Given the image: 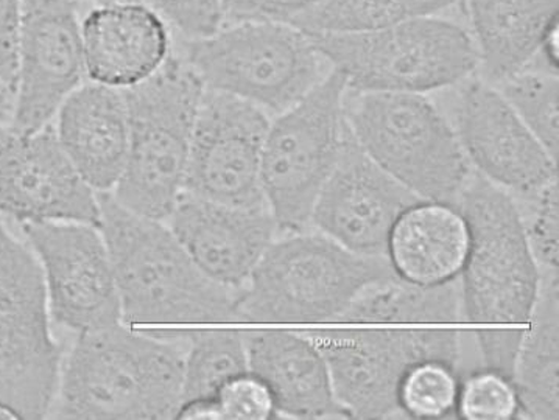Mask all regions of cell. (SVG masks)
<instances>
[{"instance_id":"cell-1","label":"cell","mask_w":559,"mask_h":420,"mask_svg":"<svg viewBox=\"0 0 559 420\" xmlns=\"http://www.w3.org/2000/svg\"><path fill=\"white\" fill-rule=\"evenodd\" d=\"M188 334L163 336L117 326L79 332L63 357L57 419L166 420L182 401Z\"/></svg>"},{"instance_id":"cell-2","label":"cell","mask_w":559,"mask_h":420,"mask_svg":"<svg viewBox=\"0 0 559 420\" xmlns=\"http://www.w3.org/2000/svg\"><path fill=\"white\" fill-rule=\"evenodd\" d=\"M97 195L98 229L111 257L123 321H237L240 290L201 272L169 226L127 209L111 192Z\"/></svg>"},{"instance_id":"cell-3","label":"cell","mask_w":559,"mask_h":420,"mask_svg":"<svg viewBox=\"0 0 559 420\" xmlns=\"http://www.w3.org/2000/svg\"><path fill=\"white\" fill-rule=\"evenodd\" d=\"M346 125L380 168L424 201L455 206L473 167L427 94L346 89Z\"/></svg>"},{"instance_id":"cell-4","label":"cell","mask_w":559,"mask_h":420,"mask_svg":"<svg viewBox=\"0 0 559 420\" xmlns=\"http://www.w3.org/2000/svg\"><path fill=\"white\" fill-rule=\"evenodd\" d=\"M391 276L386 257L356 254L313 229L283 233L240 290L237 321H338L368 284Z\"/></svg>"},{"instance_id":"cell-5","label":"cell","mask_w":559,"mask_h":420,"mask_svg":"<svg viewBox=\"0 0 559 420\" xmlns=\"http://www.w3.org/2000/svg\"><path fill=\"white\" fill-rule=\"evenodd\" d=\"M204 84L180 55L144 82L123 89L130 145L115 199L127 209L166 221L185 189L190 141Z\"/></svg>"},{"instance_id":"cell-6","label":"cell","mask_w":559,"mask_h":420,"mask_svg":"<svg viewBox=\"0 0 559 420\" xmlns=\"http://www.w3.org/2000/svg\"><path fill=\"white\" fill-rule=\"evenodd\" d=\"M182 60L206 89L281 115L332 71L307 33L276 22H237L181 43Z\"/></svg>"},{"instance_id":"cell-7","label":"cell","mask_w":559,"mask_h":420,"mask_svg":"<svg viewBox=\"0 0 559 420\" xmlns=\"http://www.w3.org/2000/svg\"><path fill=\"white\" fill-rule=\"evenodd\" d=\"M309 36L349 89L432 94L477 72L473 36L435 14L378 32Z\"/></svg>"},{"instance_id":"cell-8","label":"cell","mask_w":559,"mask_h":420,"mask_svg":"<svg viewBox=\"0 0 559 420\" xmlns=\"http://www.w3.org/2000/svg\"><path fill=\"white\" fill-rule=\"evenodd\" d=\"M455 207L469 228L460 274L467 323H528L539 272L513 196L473 171Z\"/></svg>"},{"instance_id":"cell-9","label":"cell","mask_w":559,"mask_h":420,"mask_svg":"<svg viewBox=\"0 0 559 420\" xmlns=\"http://www.w3.org/2000/svg\"><path fill=\"white\" fill-rule=\"evenodd\" d=\"M346 89L345 76L332 69L305 98L270 122L262 185L277 236L309 229L318 195L345 144Z\"/></svg>"},{"instance_id":"cell-10","label":"cell","mask_w":559,"mask_h":420,"mask_svg":"<svg viewBox=\"0 0 559 420\" xmlns=\"http://www.w3.org/2000/svg\"><path fill=\"white\" fill-rule=\"evenodd\" d=\"M326 360L332 389L346 418L404 419L397 388L408 368L424 360L469 371L473 332L305 331Z\"/></svg>"},{"instance_id":"cell-11","label":"cell","mask_w":559,"mask_h":420,"mask_svg":"<svg viewBox=\"0 0 559 420\" xmlns=\"http://www.w3.org/2000/svg\"><path fill=\"white\" fill-rule=\"evenodd\" d=\"M270 122L250 101L204 89L182 192L231 206H264L262 158Z\"/></svg>"},{"instance_id":"cell-12","label":"cell","mask_w":559,"mask_h":420,"mask_svg":"<svg viewBox=\"0 0 559 420\" xmlns=\"http://www.w3.org/2000/svg\"><path fill=\"white\" fill-rule=\"evenodd\" d=\"M21 226L41 263L53 323L83 332L116 326L122 320L111 257L98 226L75 221Z\"/></svg>"},{"instance_id":"cell-13","label":"cell","mask_w":559,"mask_h":420,"mask_svg":"<svg viewBox=\"0 0 559 420\" xmlns=\"http://www.w3.org/2000/svg\"><path fill=\"white\" fill-rule=\"evenodd\" d=\"M451 120L475 173L524 196L558 179V160L519 119L502 94L478 76L455 84Z\"/></svg>"},{"instance_id":"cell-14","label":"cell","mask_w":559,"mask_h":420,"mask_svg":"<svg viewBox=\"0 0 559 420\" xmlns=\"http://www.w3.org/2000/svg\"><path fill=\"white\" fill-rule=\"evenodd\" d=\"M76 2L22 0L13 133L32 134L49 125L87 76Z\"/></svg>"},{"instance_id":"cell-15","label":"cell","mask_w":559,"mask_h":420,"mask_svg":"<svg viewBox=\"0 0 559 420\" xmlns=\"http://www.w3.org/2000/svg\"><path fill=\"white\" fill-rule=\"evenodd\" d=\"M0 215L25 223L75 221L98 226L97 192L66 155L52 123L0 141Z\"/></svg>"},{"instance_id":"cell-16","label":"cell","mask_w":559,"mask_h":420,"mask_svg":"<svg viewBox=\"0 0 559 420\" xmlns=\"http://www.w3.org/2000/svg\"><path fill=\"white\" fill-rule=\"evenodd\" d=\"M424 201L380 168L357 145L346 125L337 166L310 215L309 229L367 257H386V243L397 218Z\"/></svg>"},{"instance_id":"cell-17","label":"cell","mask_w":559,"mask_h":420,"mask_svg":"<svg viewBox=\"0 0 559 420\" xmlns=\"http://www.w3.org/2000/svg\"><path fill=\"white\" fill-rule=\"evenodd\" d=\"M167 221L201 272L234 290H242L277 237L269 204L231 206L186 192Z\"/></svg>"},{"instance_id":"cell-18","label":"cell","mask_w":559,"mask_h":420,"mask_svg":"<svg viewBox=\"0 0 559 420\" xmlns=\"http://www.w3.org/2000/svg\"><path fill=\"white\" fill-rule=\"evenodd\" d=\"M82 41L91 82L117 89L144 82L170 55L166 21L131 0L91 10L82 22Z\"/></svg>"},{"instance_id":"cell-19","label":"cell","mask_w":559,"mask_h":420,"mask_svg":"<svg viewBox=\"0 0 559 420\" xmlns=\"http://www.w3.org/2000/svg\"><path fill=\"white\" fill-rule=\"evenodd\" d=\"M58 141L95 192H111L126 168L130 117L126 93L100 83L82 84L58 109Z\"/></svg>"},{"instance_id":"cell-20","label":"cell","mask_w":559,"mask_h":420,"mask_svg":"<svg viewBox=\"0 0 559 420\" xmlns=\"http://www.w3.org/2000/svg\"><path fill=\"white\" fill-rule=\"evenodd\" d=\"M248 368L272 391L277 419H348L323 353L306 332H245Z\"/></svg>"},{"instance_id":"cell-21","label":"cell","mask_w":559,"mask_h":420,"mask_svg":"<svg viewBox=\"0 0 559 420\" xmlns=\"http://www.w3.org/2000/svg\"><path fill=\"white\" fill-rule=\"evenodd\" d=\"M469 252V228L451 204L419 201L394 223L386 259L397 277L432 287L462 274Z\"/></svg>"},{"instance_id":"cell-22","label":"cell","mask_w":559,"mask_h":420,"mask_svg":"<svg viewBox=\"0 0 559 420\" xmlns=\"http://www.w3.org/2000/svg\"><path fill=\"white\" fill-rule=\"evenodd\" d=\"M478 65L475 75L497 86L535 60L558 24L559 0H465Z\"/></svg>"},{"instance_id":"cell-23","label":"cell","mask_w":559,"mask_h":420,"mask_svg":"<svg viewBox=\"0 0 559 420\" xmlns=\"http://www.w3.org/2000/svg\"><path fill=\"white\" fill-rule=\"evenodd\" d=\"M63 349L52 332L0 320V407L14 419L49 418L57 399Z\"/></svg>"},{"instance_id":"cell-24","label":"cell","mask_w":559,"mask_h":420,"mask_svg":"<svg viewBox=\"0 0 559 420\" xmlns=\"http://www.w3.org/2000/svg\"><path fill=\"white\" fill-rule=\"evenodd\" d=\"M532 326L522 331L513 380L521 419H559V273H539Z\"/></svg>"},{"instance_id":"cell-25","label":"cell","mask_w":559,"mask_h":420,"mask_svg":"<svg viewBox=\"0 0 559 420\" xmlns=\"http://www.w3.org/2000/svg\"><path fill=\"white\" fill-rule=\"evenodd\" d=\"M342 323H460L466 321L460 277L424 287L397 276L368 284L348 309Z\"/></svg>"},{"instance_id":"cell-26","label":"cell","mask_w":559,"mask_h":420,"mask_svg":"<svg viewBox=\"0 0 559 420\" xmlns=\"http://www.w3.org/2000/svg\"><path fill=\"white\" fill-rule=\"evenodd\" d=\"M0 320L33 332L50 331L41 263L31 244L11 236L0 215Z\"/></svg>"},{"instance_id":"cell-27","label":"cell","mask_w":559,"mask_h":420,"mask_svg":"<svg viewBox=\"0 0 559 420\" xmlns=\"http://www.w3.org/2000/svg\"><path fill=\"white\" fill-rule=\"evenodd\" d=\"M456 0H326L295 25L307 35L378 32L415 17L432 16Z\"/></svg>"},{"instance_id":"cell-28","label":"cell","mask_w":559,"mask_h":420,"mask_svg":"<svg viewBox=\"0 0 559 420\" xmlns=\"http://www.w3.org/2000/svg\"><path fill=\"white\" fill-rule=\"evenodd\" d=\"M248 369L245 332L200 331L188 334L182 401L214 397L229 379Z\"/></svg>"},{"instance_id":"cell-29","label":"cell","mask_w":559,"mask_h":420,"mask_svg":"<svg viewBox=\"0 0 559 420\" xmlns=\"http://www.w3.org/2000/svg\"><path fill=\"white\" fill-rule=\"evenodd\" d=\"M555 160L559 155L558 69L536 55L516 75L495 86Z\"/></svg>"},{"instance_id":"cell-30","label":"cell","mask_w":559,"mask_h":420,"mask_svg":"<svg viewBox=\"0 0 559 420\" xmlns=\"http://www.w3.org/2000/svg\"><path fill=\"white\" fill-rule=\"evenodd\" d=\"M459 371L440 360H424L413 364L402 375L397 388L404 419L456 418L460 391Z\"/></svg>"},{"instance_id":"cell-31","label":"cell","mask_w":559,"mask_h":420,"mask_svg":"<svg viewBox=\"0 0 559 420\" xmlns=\"http://www.w3.org/2000/svg\"><path fill=\"white\" fill-rule=\"evenodd\" d=\"M456 418L466 420L521 419L513 380L488 368H477L460 382Z\"/></svg>"},{"instance_id":"cell-32","label":"cell","mask_w":559,"mask_h":420,"mask_svg":"<svg viewBox=\"0 0 559 420\" xmlns=\"http://www.w3.org/2000/svg\"><path fill=\"white\" fill-rule=\"evenodd\" d=\"M557 181L538 192L513 196L539 273H559V189Z\"/></svg>"},{"instance_id":"cell-33","label":"cell","mask_w":559,"mask_h":420,"mask_svg":"<svg viewBox=\"0 0 559 420\" xmlns=\"http://www.w3.org/2000/svg\"><path fill=\"white\" fill-rule=\"evenodd\" d=\"M223 420L277 419L275 397L266 383L248 369L229 379L215 394Z\"/></svg>"},{"instance_id":"cell-34","label":"cell","mask_w":559,"mask_h":420,"mask_svg":"<svg viewBox=\"0 0 559 420\" xmlns=\"http://www.w3.org/2000/svg\"><path fill=\"white\" fill-rule=\"evenodd\" d=\"M164 21L174 25L185 39L214 35L223 27L221 0H148Z\"/></svg>"},{"instance_id":"cell-35","label":"cell","mask_w":559,"mask_h":420,"mask_svg":"<svg viewBox=\"0 0 559 420\" xmlns=\"http://www.w3.org/2000/svg\"><path fill=\"white\" fill-rule=\"evenodd\" d=\"M326 0H221L223 25L237 22H276L295 27Z\"/></svg>"},{"instance_id":"cell-36","label":"cell","mask_w":559,"mask_h":420,"mask_svg":"<svg viewBox=\"0 0 559 420\" xmlns=\"http://www.w3.org/2000/svg\"><path fill=\"white\" fill-rule=\"evenodd\" d=\"M22 0H0V79L16 93Z\"/></svg>"},{"instance_id":"cell-37","label":"cell","mask_w":559,"mask_h":420,"mask_svg":"<svg viewBox=\"0 0 559 420\" xmlns=\"http://www.w3.org/2000/svg\"><path fill=\"white\" fill-rule=\"evenodd\" d=\"M521 339L522 331L475 332L481 367L492 369L511 379Z\"/></svg>"},{"instance_id":"cell-38","label":"cell","mask_w":559,"mask_h":420,"mask_svg":"<svg viewBox=\"0 0 559 420\" xmlns=\"http://www.w3.org/2000/svg\"><path fill=\"white\" fill-rule=\"evenodd\" d=\"M182 420H223L221 407L214 397L182 401L177 418Z\"/></svg>"},{"instance_id":"cell-39","label":"cell","mask_w":559,"mask_h":420,"mask_svg":"<svg viewBox=\"0 0 559 420\" xmlns=\"http://www.w3.org/2000/svg\"><path fill=\"white\" fill-rule=\"evenodd\" d=\"M14 112V91L0 79V141L9 133Z\"/></svg>"},{"instance_id":"cell-40","label":"cell","mask_w":559,"mask_h":420,"mask_svg":"<svg viewBox=\"0 0 559 420\" xmlns=\"http://www.w3.org/2000/svg\"><path fill=\"white\" fill-rule=\"evenodd\" d=\"M86 2L97 3V5H108V3L123 2V0H86Z\"/></svg>"}]
</instances>
